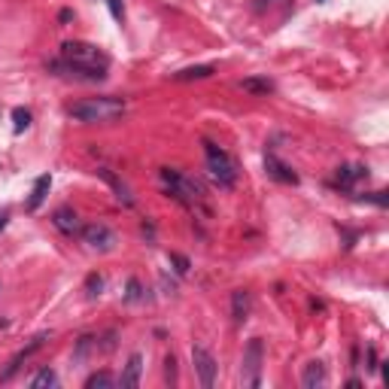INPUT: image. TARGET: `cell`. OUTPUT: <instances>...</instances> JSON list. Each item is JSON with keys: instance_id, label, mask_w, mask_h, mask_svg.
Listing matches in <instances>:
<instances>
[{"instance_id": "25", "label": "cell", "mask_w": 389, "mask_h": 389, "mask_svg": "<svg viewBox=\"0 0 389 389\" xmlns=\"http://www.w3.org/2000/svg\"><path fill=\"white\" fill-rule=\"evenodd\" d=\"M107 4H110V13L122 22V18H125V6H122V0H107Z\"/></svg>"}, {"instance_id": "13", "label": "cell", "mask_w": 389, "mask_h": 389, "mask_svg": "<svg viewBox=\"0 0 389 389\" xmlns=\"http://www.w3.org/2000/svg\"><path fill=\"white\" fill-rule=\"evenodd\" d=\"M49 186H52V177H49V173H43V177H37L34 189H30V198H28V210H30V213H34V210H40V204L46 201Z\"/></svg>"}, {"instance_id": "7", "label": "cell", "mask_w": 389, "mask_h": 389, "mask_svg": "<svg viewBox=\"0 0 389 389\" xmlns=\"http://www.w3.org/2000/svg\"><path fill=\"white\" fill-rule=\"evenodd\" d=\"M83 240L88 243V247H95V250H110L112 247V231L107 228L104 222H91L83 228Z\"/></svg>"}, {"instance_id": "8", "label": "cell", "mask_w": 389, "mask_h": 389, "mask_svg": "<svg viewBox=\"0 0 389 389\" xmlns=\"http://www.w3.org/2000/svg\"><path fill=\"white\" fill-rule=\"evenodd\" d=\"M265 170H268V177H274L277 182H286V186H295V182H298V173H295L289 165H283L277 156H265Z\"/></svg>"}, {"instance_id": "15", "label": "cell", "mask_w": 389, "mask_h": 389, "mask_svg": "<svg viewBox=\"0 0 389 389\" xmlns=\"http://www.w3.org/2000/svg\"><path fill=\"white\" fill-rule=\"evenodd\" d=\"M140 371H143V356L134 353V356L128 359V365H125V374H122V386H125V389H134V386L140 383Z\"/></svg>"}, {"instance_id": "23", "label": "cell", "mask_w": 389, "mask_h": 389, "mask_svg": "<svg viewBox=\"0 0 389 389\" xmlns=\"http://www.w3.org/2000/svg\"><path fill=\"white\" fill-rule=\"evenodd\" d=\"M170 262L177 265V274H189V259H186V255H180V252H170Z\"/></svg>"}, {"instance_id": "4", "label": "cell", "mask_w": 389, "mask_h": 389, "mask_svg": "<svg viewBox=\"0 0 389 389\" xmlns=\"http://www.w3.org/2000/svg\"><path fill=\"white\" fill-rule=\"evenodd\" d=\"M161 182H165V189L182 204H194V201H201V194H204L198 182L189 180L186 173L173 170V168H161Z\"/></svg>"}, {"instance_id": "11", "label": "cell", "mask_w": 389, "mask_h": 389, "mask_svg": "<svg viewBox=\"0 0 389 389\" xmlns=\"http://www.w3.org/2000/svg\"><path fill=\"white\" fill-rule=\"evenodd\" d=\"M368 177V168H362V165H344V168H337V177H335V182L341 189H353L359 180H365Z\"/></svg>"}, {"instance_id": "2", "label": "cell", "mask_w": 389, "mask_h": 389, "mask_svg": "<svg viewBox=\"0 0 389 389\" xmlns=\"http://www.w3.org/2000/svg\"><path fill=\"white\" fill-rule=\"evenodd\" d=\"M67 112L79 122H88V125H95V122H112L125 112V100L122 98H86V100L70 104Z\"/></svg>"}, {"instance_id": "3", "label": "cell", "mask_w": 389, "mask_h": 389, "mask_svg": "<svg viewBox=\"0 0 389 389\" xmlns=\"http://www.w3.org/2000/svg\"><path fill=\"white\" fill-rule=\"evenodd\" d=\"M204 152H207V170L210 177L219 182V186H234V180H238V168H234V161L228 158V152L219 149L216 143L204 140Z\"/></svg>"}, {"instance_id": "17", "label": "cell", "mask_w": 389, "mask_h": 389, "mask_svg": "<svg viewBox=\"0 0 389 389\" xmlns=\"http://www.w3.org/2000/svg\"><path fill=\"white\" fill-rule=\"evenodd\" d=\"M240 88L250 91V95H271L274 83H271V79H265V76H250V79H243V83H240Z\"/></svg>"}, {"instance_id": "5", "label": "cell", "mask_w": 389, "mask_h": 389, "mask_svg": "<svg viewBox=\"0 0 389 389\" xmlns=\"http://www.w3.org/2000/svg\"><path fill=\"white\" fill-rule=\"evenodd\" d=\"M262 359H265V344L259 337H252L247 353H243V383L252 389L262 383Z\"/></svg>"}, {"instance_id": "16", "label": "cell", "mask_w": 389, "mask_h": 389, "mask_svg": "<svg viewBox=\"0 0 389 389\" xmlns=\"http://www.w3.org/2000/svg\"><path fill=\"white\" fill-rule=\"evenodd\" d=\"M247 313H250V292H231V316H234V323H243L247 320Z\"/></svg>"}, {"instance_id": "10", "label": "cell", "mask_w": 389, "mask_h": 389, "mask_svg": "<svg viewBox=\"0 0 389 389\" xmlns=\"http://www.w3.org/2000/svg\"><path fill=\"white\" fill-rule=\"evenodd\" d=\"M98 177L104 180L112 192H116V198H119L122 204H125V207H131V204H134V198H131V189H128L125 182H122V180H119L112 170H107V168H98Z\"/></svg>"}, {"instance_id": "30", "label": "cell", "mask_w": 389, "mask_h": 389, "mask_svg": "<svg viewBox=\"0 0 389 389\" xmlns=\"http://www.w3.org/2000/svg\"><path fill=\"white\" fill-rule=\"evenodd\" d=\"M320 4H323V0H320Z\"/></svg>"}, {"instance_id": "20", "label": "cell", "mask_w": 389, "mask_h": 389, "mask_svg": "<svg viewBox=\"0 0 389 389\" xmlns=\"http://www.w3.org/2000/svg\"><path fill=\"white\" fill-rule=\"evenodd\" d=\"M55 383H58V377H55V371H52V368H43V371H40V374L34 377V381H30V386H34V389L55 386Z\"/></svg>"}, {"instance_id": "18", "label": "cell", "mask_w": 389, "mask_h": 389, "mask_svg": "<svg viewBox=\"0 0 389 389\" xmlns=\"http://www.w3.org/2000/svg\"><path fill=\"white\" fill-rule=\"evenodd\" d=\"M207 76H213V64H198V67H186V70H180V74H173L177 83H189V79H207Z\"/></svg>"}, {"instance_id": "6", "label": "cell", "mask_w": 389, "mask_h": 389, "mask_svg": "<svg viewBox=\"0 0 389 389\" xmlns=\"http://www.w3.org/2000/svg\"><path fill=\"white\" fill-rule=\"evenodd\" d=\"M192 362H194V371L201 377V386L210 389L213 381H216V359H213L210 350H204V347H192Z\"/></svg>"}, {"instance_id": "22", "label": "cell", "mask_w": 389, "mask_h": 389, "mask_svg": "<svg viewBox=\"0 0 389 389\" xmlns=\"http://www.w3.org/2000/svg\"><path fill=\"white\" fill-rule=\"evenodd\" d=\"M100 289H104V280H100V274H88V280H86V295H88V298H98Z\"/></svg>"}, {"instance_id": "29", "label": "cell", "mask_w": 389, "mask_h": 389, "mask_svg": "<svg viewBox=\"0 0 389 389\" xmlns=\"http://www.w3.org/2000/svg\"><path fill=\"white\" fill-rule=\"evenodd\" d=\"M268 4H274V0H255V9H265Z\"/></svg>"}, {"instance_id": "12", "label": "cell", "mask_w": 389, "mask_h": 389, "mask_svg": "<svg viewBox=\"0 0 389 389\" xmlns=\"http://www.w3.org/2000/svg\"><path fill=\"white\" fill-rule=\"evenodd\" d=\"M52 222H55V228H58V231H64V234H76V231H83V228H79V216H76V210H70V207H58V210H55V216H52Z\"/></svg>"}, {"instance_id": "26", "label": "cell", "mask_w": 389, "mask_h": 389, "mask_svg": "<svg viewBox=\"0 0 389 389\" xmlns=\"http://www.w3.org/2000/svg\"><path fill=\"white\" fill-rule=\"evenodd\" d=\"M365 201H374V204H381V207H386V204H389L386 192H374V194H365Z\"/></svg>"}, {"instance_id": "14", "label": "cell", "mask_w": 389, "mask_h": 389, "mask_svg": "<svg viewBox=\"0 0 389 389\" xmlns=\"http://www.w3.org/2000/svg\"><path fill=\"white\" fill-rule=\"evenodd\" d=\"M301 383L307 389H316L325 383V365L323 362H307L304 365V374H301Z\"/></svg>"}, {"instance_id": "21", "label": "cell", "mask_w": 389, "mask_h": 389, "mask_svg": "<svg viewBox=\"0 0 389 389\" xmlns=\"http://www.w3.org/2000/svg\"><path fill=\"white\" fill-rule=\"evenodd\" d=\"M112 383H116V381H112V374H107V371H98V374H91L86 381L88 389H98V386L104 389V386H112Z\"/></svg>"}, {"instance_id": "28", "label": "cell", "mask_w": 389, "mask_h": 389, "mask_svg": "<svg viewBox=\"0 0 389 389\" xmlns=\"http://www.w3.org/2000/svg\"><path fill=\"white\" fill-rule=\"evenodd\" d=\"M6 222H9V213H0V231L6 228Z\"/></svg>"}, {"instance_id": "9", "label": "cell", "mask_w": 389, "mask_h": 389, "mask_svg": "<svg viewBox=\"0 0 389 389\" xmlns=\"http://www.w3.org/2000/svg\"><path fill=\"white\" fill-rule=\"evenodd\" d=\"M43 341H46V335H37V337H34V341H30V344L25 347V350H18V353L13 356V362H9V368H6V371H4V374H0V381H9V377H13V374L18 371V368H22V362L28 359V356H30V353H37V350H40V347H43Z\"/></svg>"}, {"instance_id": "19", "label": "cell", "mask_w": 389, "mask_h": 389, "mask_svg": "<svg viewBox=\"0 0 389 389\" xmlns=\"http://www.w3.org/2000/svg\"><path fill=\"white\" fill-rule=\"evenodd\" d=\"M13 128H16V134H22L25 128H30V112L25 107H16L13 110Z\"/></svg>"}, {"instance_id": "27", "label": "cell", "mask_w": 389, "mask_h": 389, "mask_svg": "<svg viewBox=\"0 0 389 389\" xmlns=\"http://www.w3.org/2000/svg\"><path fill=\"white\" fill-rule=\"evenodd\" d=\"M137 298H140V283L128 280V301H137Z\"/></svg>"}, {"instance_id": "24", "label": "cell", "mask_w": 389, "mask_h": 389, "mask_svg": "<svg viewBox=\"0 0 389 389\" xmlns=\"http://www.w3.org/2000/svg\"><path fill=\"white\" fill-rule=\"evenodd\" d=\"M165 374H168L170 383H177V359H173V356H168V359H165Z\"/></svg>"}, {"instance_id": "1", "label": "cell", "mask_w": 389, "mask_h": 389, "mask_svg": "<svg viewBox=\"0 0 389 389\" xmlns=\"http://www.w3.org/2000/svg\"><path fill=\"white\" fill-rule=\"evenodd\" d=\"M52 70H64L67 76H76V79H104L107 70H110V58L104 49L83 43V40H67L61 46V61H52L49 64Z\"/></svg>"}]
</instances>
